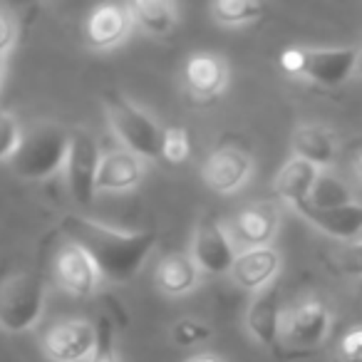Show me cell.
I'll return each instance as SVG.
<instances>
[{"label": "cell", "instance_id": "cell-1", "mask_svg": "<svg viewBox=\"0 0 362 362\" xmlns=\"http://www.w3.org/2000/svg\"><path fill=\"white\" fill-rule=\"evenodd\" d=\"M67 241L92 258V263L100 271L102 281L127 283L144 268L149 253L156 246L154 231H115L110 226H102L85 216L67 214L60 223Z\"/></svg>", "mask_w": 362, "mask_h": 362}, {"label": "cell", "instance_id": "cell-2", "mask_svg": "<svg viewBox=\"0 0 362 362\" xmlns=\"http://www.w3.org/2000/svg\"><path fill=\"white\" fill-rule=\"evenodd\" d=\"M67 144H70V132L52 122H42L23 134L21 146L8 164L13 174L23 181L50 179L65 166Z\"/></svg>", "mask_w": 362, "mask_h": 362}, {"label": "cell", "instance_id": "cell-3", "mask_svg": "<svg viewBox=\"0 0 362 362\" xmlns=\"http://www.w3.org/2000/svg\"><path fill=\"white\" fill-rule=\"evenodd\" d=\"M102 105L112 132L127 151L136 154L139 159H161L164 129L156 124V119H151L141 107H136L119 92H105Z\"/></svg>", "mask_w": 362, "mask_h": 362}, {"label": "cell", "instance_id": "cell-4", "mask_svg": "<svg viewBox=\"0 0 362 362\" xmlns=\"http://www.w3.org/2000/svg\"><path fill=\"white\" fill-rule=\"evenodd\" d=\"M281 70L320 87H340L355 75L357 47H288L278 57Z\"/></svg>", "mask_w": 362, "mask_h": 362}, {"label": "cell", "instance_id": "cell-5", "mask_svg": "<svg viewBox=\"0 0 362 362\" xmlns=\"http://www.w3.org/2000/svg\"><path fill=\"white\" fill-rule=\"evenodd\" d=\"M45 310V283L35 273H13L0 283V330L28 332Z\"/></svg>", "mask_w": 362, "mask_h": 362}, {"label": "cell", "instance_id": "cell-6", "mask_svg": "<svg viewBox=\"0 0 362 362\" xmlns=\"http://www.w3.org/2000/svg\"><path fill=\"white\" fill-rule=\"evenodd\" d=\"M100 146L87 129H72L67 144L65 174L67 189L77 204H92L97 194V171H100Z\"/></svg>", "mask_w": 362, "mask_h": 362}, {"label": "cell", "instance_id": "cell-7", "mask_svg": "<svg viewBox=\"0 0 362 362\" xmlns=\"http://www.w3.org/2000/svg\"><path fill=\"white\" fill-rule=\"evenodd\" d=\"M192 258L197 261L199 271L209 276H226L231 273L238 253L231 241V233L216 218H204L194 231Z\"/></svg>", "mask_w": 362, "mask_h": 362}, {"label": "cell", "instance_id": "cell-8", "mask_svg": "<svg viewBox=\"0 0 362 362\" xmlns=\"http://www.w3.org/2000/svg\"><path fill=\"white\" fill-rule=\"evenodd\" d=\"M97 345V325L87 320L55 322L42 335V350L52 362H85Z\"/></svg>", "mask_w": 362, "mask_h": 362}, {"label": "cell", "instance_id": "cell-9", "mask_svg": "<svg viewBox=\"0 0 362 362\" xmlns=\"http://www.w3.org/2000/svg\"><path fill=\"white\" fill-rule=\"evenodd\" d=\"M332 325V313L317 298H305L283 313L281 335L296 347H315L327 337Z\"/></svg>", "mask_w": 362, "mask_h": 362}, {"label": "cell", "instance_id": "cell-10", "mask_svg": "<svg viewBox=\"0 0 362 362\" xmlns=\"http://www.w3.org/2000/svg\"><path fill=\"white\" fill-rule=\"evenodd\" d=\"M253 174V159L246 151L236 149V146H223V149L214 151L206 161H204V184L216 194H231L241 189Z\"/></svg>", "mask_w": 362, "mask_h": 362}, {"label": "cell", "instance_id": "cell-11", "mask_svg": "<svg viewBox=\"0 0 362 362\" xmlns=\"http://www.w3.org/2000/svg\"><path fill=\"white\" fill-rule=\"evenodd\" d=\"M52 276L72 296H92L102 281L92 258L75 243H65L57 251L55 263H52Z\"/></svg>", "mask_w": 362, "mask_h": 362}, {"label": "cell", "instance_id": "cell-12", "mask_svg": "<svg viewBox=\"0 0 362 362\" xmlns=\"http://www.w3.org/2000/svg\"><path fill=\"white\" fill-rule=\"evenodd\" d=\"M246 327L258 345L268 347V350L278 345L283 330V308L278 286H268L253 296L246 310Z\"/></svg>", "mask_w": 362, "mask_h": 362}, {"label": "cell", "instance_id": "cell-13", "mask_svg": "<svg viewBox=\"0 0 362 362\" xmlns=\"http://www.w3.org/2000/svg\"><path fill=\"white\" fill-rule=\"evenodd\" d=\"M132 13L129 6H117V3H107L92 11L85 25L87 45L92 50H112V47L122 45L127 35L132 33Z\"/></svg>", "mask_w": 362, "mask_h": 362}, {"label": "cell", "instance_id": "cell-14", "mask_svg": "<svg viewBox=\"0 0 362 362\" xmlns=\"http://www.w3.org/2000/svg\"><path fill=\"white\" fill-rule=\"evenodd\" d=\"M184 85L197 100H214L228 85V62L216 52H197L184 65Z\"/></svg>", "mask_w": 362, "mask_h": 362}, {"label": "cell", "instance_id": "cell-15", "mask_svg": "<svg viewBox=\"0 0 362 362\" xmlns=\"http://www.w3.org/2000/svg\"><path fill=\"white\" fill-rule=\"evenodd\" d=\"M278 271H281V253L273 246H261V248H246L243 253H238L228 276L243 291L258 293L263 288L273 286Z\"/></svg>", "mask_w": 362, "mask_h": 362}, {"label": "cell", "instance_id": "cell-16", "mask_svg": "<svg viewBox=\"0 0 362 362\" xmlns=\"http://www.w3.org/2000/svg\"><path fill=\"white\" fill-rule=\"evenodd\" d=\"M298 214L325 236L342 238L347 243L357 241L362 236V204L350 202L332 209H315L310 204H305Z\"/></svg>", "mask_w": 362, "mask_h": 362}, {"label": "cell", "instance_id": "cell-17", "mask_svg": "<svg viewBox=\"0 0 362 362\" xmlns=\"http://www.w3.org/2000/svg\"><path fill=\"white\" fill-rule=\"evenodd\" d=\"M144 179V159L127 149L102 154L97 171V192H129Z\"/></svg>", "mask_w": 362, "mask_h": 362}, {"label": "cell", "instance_id": "cell-18", "mask_svg": "<svg viewBox=\"0 0 362 362\" xmlns=\"http://www.w3.org/2000/svg\"><path fill=\"white\" fill-rule=\"evenodd\" d=\"M317 179H320V169L303 159H288L281 166V171L276 174L273 181V189H276V197L283 199L286 204H291L296 211H300L305 204H310L313 189H315Z\"/></svg>", "mask_w": 362, "mask_h": 362}, {"label": "cell", "instance_id": "cell-19", "mask_svg": "<svg viewBox=\"0 0 362 362\" xmlns=\"http://www.w3.org/2000/svg\"><path fill=\"white\" fill-rule=\"evenodd\" d=\"M296 159H303L317 169H327L337 159V136L322 124H300L291 136Z\"/></svg>", "mask_w": 362, "mask_h": 362}, {"label": "cell", "instance_id": "cell-20", "mask_svg": "<svg viewBox=\"0 0 362 362\" xmlns=\"http://www.w3.org/2000/svg\"><path fill=\"white\" fill-rule=\"evenodd\" d=\"M199 278H202V271L192 253H169L161 258L154 273L156 288L169 298H181L192 293L199 286Z\"/></svg>", "mask_w": 362, "mask_h": 362}, {"label": "cell", "instance_id": "cell-21", "mask_svg": "<svg viewBox=\"0 0 362 362\" xmlns=\"http://www.w3.org/2000/svg\"><path fill=\"white\" fill-rule=\"evenodd\" d=\"M278 223H281V214L273 204H253L246 206L233 221V231L236 236L246 243L248 248H261L271 246L273 236L278 231Z\"/></svg>", "mask_w": 362, "mask_h": 362}, {"label": "cell", "instance_id": "cell-22", "mask_svg": "<svg viewBox=\"0 0 362 362\" xmlns=\"http://www.w3.org/2000/svg\"><path fill=\"white\" fill-rule=\"evenodd\" d=\"M129 13L134 25H139L146 35L164 37L176 25L174 6L164 0H136V3H129Z\"/></svg>", "mask_w": 362, "mask_h": 362}, {"label": "cell", "instance_id": "cell-23", "mask_svg": "<svg viewBox=\"0 0 362 362\" xmlns=\"http://www.w3.org/2000/svg\"><path fill=\"white\" fill-rule=\"evenodd\" d=\"M263 13H266V6L256 0H218L211 6V16L226 28L256 23L263 18Z\"/></svg>", "mask_w": 362, "mask_h": 362}, {"label": "cell", "instance_id": "cell-24", "mask_svg": "<svg viewBox=\"0 0 362 362\" xmlns=\"http://www.w3.org/2000/svg\"><path fill=\"white\" fill-rule=\"evenodd\" d=\"M169 337L176 347H197L211 337V325L192 315L179 317V320L171 325Z\"/></svg>", "mask_w": 362, "mask_h": 362}, {"label": "cell", "instance_id": "cell-25", "mask_svg": "<svg viewBox=\"0 0 362 362\" xmlns=\"http://www.w3.org/2000/svg\"><path fill=\"white\" fill-rule=\"evenodd\" d=\"M350 202H352L350 194H347V189L342 187L340 181L320 171V179H317L315 189H313L310 206H315V209H332V206H342V204H350Z\"/></svg>", "mask_w": 362, "mask_h": 362}, {"label": "cell", "instance_id": "cell-26", "mask_svg": "<svg viewBox=\"0 0 362 362\" xmlns=\"http://www.w3.org/2000/svg\"><path fill=\"white\" fill-rule=\"evenodd\" d=\"M192 154V141L189 132L184 127H166L164 129V144H161V159L169 164H181Z\"/></svg>", "mask_w": 362, "mask_h": 362}, {"label": "cell", "instance_id": "cell-27", "mask_svg": "<svg viewBox=\"0 0 362 362\" xmlns=\"http://www.w3.org/2000/svg\"><path fill=\"white\" fill-rule=\"evenodd\" d=\"M23 134L25 132L21 129L18 117H13L11 112H0V161H11L16 156Z\"/></svg>", "mask_w": 362, "mask_h": 362}, {"label": "cell", "instance_id": "cell-28", "mask_svg": "<svg viewBox=\"0 0 362 362\" xmlns=\"http://www.w3.org/2000/svg\"><path fill=\"white\" fill-rule=\"evenodd\" d=\"M90 362H119L115 345V325L110 317H100V322H97V345Z\"/></svg>", "mask_w": 362, "mask_h": 362}, {"label": "cell", "instance_id": "cell-29", "mask_svg": "<svg viewBox=\"0 0 362 362\" xmlns=\"http://www.w3.org/2000/svg\"><path fill=\"white\" fill-rule=\"evenodd\" d=\"M337 263H340V271L345 273V276L362 278V238L345 243V248L340 251Z\"/></svg>", "mask_w": 362, "mask_h": 362}, {"label": "cell", "instance_id": "cell-30", "mask_svg": "<svg viewBox=\"0 0 362 362\" xmlns=\"http://www.w3.org/2000/svg\"><path fill=\"white\" fill-rule=\"evenodd\" d=\"M340 360L342 362H362V325L352 327L340 340Z\"/></svg>", "mask_w": 362, "mask_h": 362}, {"label": "cell", "instance_id": "cell-31", "mask_svg": "<svg viewBox=\"0 0 362 362\" xmlns=\"http://www.w3.org/2000/svg\"><path fill=\"white\" fill-rule=\"evenodd\" d=\"M13 42H16V23L8 13L0 11V55H8Z\"/></svg>", "mask_w": 362, "mask_h": 362}, {"label": "cell", "instance_id": "cell-32", "mask_svg": "<svg viewBox=\"0 0 362 362\" xmlns=\"http://www.w3.org/2000/svg\"><path fill=\"white\" fill-rule=\"evenodd\" d=\"M189 362H223L218 355H197V357H192Z\"/></svg>", "mask_w": 362, "mask_h": 362}, {"label": "cell", "instance_id": "cell-33", "mask_svg": "<svg viewBox=\"0 0 362 362\" xmlns=\"http://www.w3.org/2000/svg\"><path fill=\"white\" fill-rule=\"evenodd\" d=\"M355 77L362 82V45L357 47V65H355Z\"/></svg>", "mask_w": 362, "mask_h": 362}, {"label": "cell", "instance_id": "cell-34", "mask_svg": "<svg viewBox=\"0 0 362 362\" xmlns=\"http://www.w3.org/2000/svg\"><path fill=\"white\" fill-rule=\"evenodd\" d=\"M352 169H355V174L362 179V151H357V156L352 159Z\"/></svg>", "mask_w": 362, "mask_h": 362}, {"label": "cell", "instance_id": "cell-35", "mask_svg": "<svg viewBox=\"0 0 362 362\" xmlns=\"http://www.w3.org/2000/svg\"><path fill=\"white\" fill-rule=\"evenodd\" d=\"M3 75H6V55H0V82H3Z\"/></svg>", "mask_w": 362, "mask_h": 362}, {"label": "cell", "instance_id": "cell-36", "mask_svg": "<svg viewBox=\"0 0 362 362\" xmlns=\"http://www.w3.org/2000/svg\"><path fill=\"white\" fill-rule=\"evenodd\" d=\"M360 238H362V236H360Z\"/></svg>", "mask_w": 362, "mask_h": 362}]
</instances>
